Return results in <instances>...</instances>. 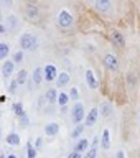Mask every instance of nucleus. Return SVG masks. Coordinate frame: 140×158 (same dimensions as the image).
<instances>
[{"label":"nucleus","mask_w":140,"mask_h":158,"mask_svg":"<svg viewBox=\"0 0 140 158\" xmlns=\"http://www.w3.org/2000/svg\"><path fill=\"white\" fill-rule=\"evenodd\" d=\"M18 44H20V49H22V51L33 53V51H36V49L40 48V40H38V36H35L33 33L25 31V33L20 35Z\"/></svg>","instance_id":"obj_1"},{"label":"nucleus","mask_w":140,"mask_h":158,"mask_svg":"<svg viewBox=\"0 0 140 158\" xmlns=\"http://www.w3.org/2000/svg\"><path fill=\"white\" fill-rule=\"evenodd\" d=\"M86 110H84V106L83 102H76L71 109V120L74 125H79V123H83L84 120H86Z\"/></svg>","instance_id":"obj_2"},{"label":"nucleus","mask_w":140,"mask_h":158,"mask_svg":"<svg viewBox=\"0 0 140 158\" xmlns=\"http://www.w3.org/2000/svg\"><path fill=\"white\" fill-rule=\"evenodd\" d=\"M73 23H74V18H73L71 12L66 8H63L61 12L58 13V25L61 28H69V27H73Z\"/></svg>","instance_id":"obj_3"},{"label":"nucleus","mask_w":140,"mask_h":158,"mask_svg":"<svg viewBox=\"0 0 140 158\" xmlns=\"http://www.w3.org/2000/svg\"><path fill=\"white\" fill-rule=\"evenodd\" d=\"M43 71H45V81L46 82H51V81H56L58 79V71H56V66L53 63H48L43 66Z\"/></svg>","instance_id":"obj_4"},{"label":"nucleus","mask_w":140,"mask_h":158,"mask_svg":"<svg viewBox=\"0 0 140 158\" xmlns=\"http://www.w3.org/2000/svg\"><path fill=\"white\" fill-rule=\"evenodd\" d=\"M104 66H106L111 73H116L117 69H119V59H117L116 54L107 53L106 56H104Z\"/></svg>","instance_id":"obj_5"},{"label":"nucleus","mask_w":140,"mask_h":158,"mask_svg":"<svg viewBox=\"0 0 140 158\" xmlns=\"http://www.w3.org/2000/svg\"><path fill=\"white\" fill-rule=\"evenodd\" d=\"M84 79H86V84L89 89H92V91H96V89L99 87V82L96 79V74H94V71L91 68L86 69V73H84Z\"/></svg>","instance_id":"obj_6"},{"label":"nucleus","mask_w":140,"mask_h":158,"mask_svg":"<svg viewBox=\"0 0 140 158\" xmlns=\"http://www.w3.org/2000/svg\"><path fill=\"white\" fill-rule=\"evenodd\" d=\"M15 63L13 59H5V61H2V76L3 77H12V74L15 71Z\"/></svg>","instance_id":"obj_7"},{"label":"nucleus","mask_w":140,"mask_h":158,"mask_svg":"<svg viewBox=\"0 0 140 158\" xmlns=\"http://www.w3.org/2000/svg\"><path fill=\"white\" fill-rule=\"evenodd\" d=\"M97 117H99V109L92 107L91 110L87 112L86 120H84V125H86V127H94V125H96V122H97Z\"/></svg>","instance_id":"obj_8"},{"label":"nucleus","mask_w":140,"mask_h":158,"mask_svg":"<svg viewBox=\"0 0 140 158\" xmlns=\"http://www.w3.org/2000/svg\"><path fill=\"white\" fill-rule=\"evenodd\" d=\"M25 17L28 20H32V22H36L40 18V8L36 5H27L25 7Z\"/></svg>","instance_id":"obj_9"},{"label":"nucleus","mask_w":140,"mask_h":158,"mask_svg":"<svg viewBox=\"0 0 140 158\" xmlns=\"http://www.w3.org/2000/svg\"><path fill=\"white\" fill-rule=\"evenodd\" d=\"M45 81V71H43V68H40L36 66L33 69V74H32V82H33V86H40Z\"/></svg>","instance_id":"obj_10"},{"label":"nucleus","mask_w":140,"mask_h":158,"mask_svg":"<svg viewBox=\"0 0 140 158\" xmlns=\"http://www.w3.org/2000/svg\"><path fill=\"white\" fill-rule=\"evenodd\" d=\"M94 5H96L97 12L107 13V12H111V8H112V0H94Z\"/></svg>","instance_id":"obj_11"},{"label":"nucleus","mask_w":140,"mask_h":158,"mask_svg":"<svg viewBox=\"0 0 140 158\" xmlns=\"http://www.w3.org/2000/svg\"><path fill=\"white\" fill-rule=\"evenodd\" d=\"M111 40H112V43L116 44L117 48H124V46H125V36H124L121 31H117V30H114V31L111 33Z\"/></svg>","instance_id":"obj_12"},{"label":"nucleus","mask_w":140,"mask_h":158,"mask_svg":"<svg viewBox=\"0 0 140 158\" xmlns=\"http://www.w3.org/2000/svg\"><path fill=\"white\" fill-rule=\"evenodd\" d=\"M43 132H45V135H46V137L58 135V132H59V123H58V122H48L46 125H45Z\"/></svg>","instance_id":"obj_13"},{"label":"nucleus","mask_w":140,"mask_h":158,"mask_svg":"<svg viewBox=\"0 0 140 158\" xmlns=\"http://www.w3.org/2000/svg\"><path fill=\"white\" fill-rule=\"evenodd\" d=\"M3 23L7 25V28L8 30H15V28H18V25H20V20L17 15H13V13H8L7 17H5L3 20Z\"/></svg>","instance_id":"obj_14"},{"label":"nucleus","mask_w":140,"mask_h":158,"mask_svg":"<svg viewBox=\"0 0 140 158\" xmlns=\"http://www.w3.org/2000/svg\"><path fill=\"white\" fill-rule=\"evenodd\" d=\"M101 147L104 148V150H109V148H111V130H109V128H104V130H102Z\"/></svg>","instance_id":"obj_15"},{"label":"nucleus","mask_w":140,"mask_h":158,"mask_svg":"<svg viewBox=\"0 0 140 158\" xmlns=\"http://www.w3.org/2000/svg\"><path fill=\"white\" fill-rule=\"evenodd\" d=\"M5 142H7V145H10V147H18L20 145V135L17 132H10L7 137H5Z\"/></svg>","instance_id":"obj_16"},{"label":"nucleus","mask_w":140,"mask_h":158,"mask_svg":"<svg viewBox=\"0 0 140 158\" xmlns=\"http://www.w3.org/2000/svg\"><path fill=\"white\" fill-rule=\"evenodd\" d=\"M73 150L74 152H79V153L87 152L89 150V140H87V138H81V140H78V143L74 145Z\"/></svg>","instance_id":"obj_17"},{"label":"nucleus","mask_w":140,"mask_h":158,"mask_svg":"<svg viewBox=\"0 0 140 158\" xmlns=\"http://www.w3.org/2000/svg\"><path fill=\"white\" fill-rule=\"evenodd\" d=\"M69 81H71V77H69V74L68 73H61L58 76V79H56V87H66L68 84H69Z\"/></svg>","instance_id":"obj_18"},{"label":"nucleus","mask_w":140,"mask_h":158,"mask_svg":"<svg viewBox=\"0 0 140 158\" xmlns=\"http://www.w3.org/2000/svg\"><path fill=\"white\" fill-rule=\"evenodd\" d=\"M58 96H59V92H58V91H56V89H54V87L48 89V91L45 92V97H46V102H48V104L58 102Z\"/></svg>","instance_id":"obj_19"},{"label":"nucleus","mask_w":140,"mask_h":158,"mask_svg":"<svg viewBox=\"0 0 140 158\" xmlns=\"http://www.w3.org/2000/svg\"><path fill=\"white\" fill-rule=\"evenodd\" d=\"M99 114L104 117H111L112 115V106L109 102H102L101 106H99Z\"/></svg>","instance_id":"obj_20"},{"label":"nucleus","mask_w":140,"mask_h":158,"mask_svg":"<svg viewBox=\"0 0 140 158\" xmlns=\"http://www.w3.org/2000/svg\"><path fill=\"white\" fill-rule=\"evenodd\" d=\"M28 77H30V74H28L27 69H20L18 74H17V81H18L20 86H25V82L28 81Z\"/></svg>","instance_id":"obj_21"},{"label":"nucleus","mask_w":140,"mask_h":158,"mask_svg":"<svg viewBox=\"0 0 140 158\" xmlns=\"http://www.w3.org/2000/svg\"><path fill=\"white\" fill-rule=\"evenodd\" d=\"M69 92H59V96H58V106L59 107H66L68 106V102H69Z\"/></svg>","instance_id":"obj_22"},{"label":"nucleus","mask_w":140,"mask_h":158,"mask_svg":"<svg viewBox=\"0 0 140 158\" xmlns=\"http://www.w3.org/2000/svg\"><path fill=\"white\" fill-rule=\"evenodd\" d=\"M8 54H10V46H8L5 41H2V43H0V59H2V61H5Z\"/></svg>","instance_id":"obj_23"},{"label":"nucleus","mask_w":140,"mask_h":158,"mask_svg":"<svg viewBox=\"0 0 140 158\" xmlns=\"http://www.w3.org/2000/svg\"><path fill=\"white\" fill-rule=\"evenodd\" d=\"M12 109H13V112H15V115L17 117H22V115H25V109H23V106L20 102H15V104H12Z\"/></svg>","instance_id":"obj_24"},{"label":"nucleus","mask_w":140,"mask_h":158,"mask_svg":"<svg viewBox=\"0 0 140 158\" xmlns=\"http://www.w3.org/2000/svg\"><path fill=\"white\" fill-rule=\"evenodd\" d=\"M84 123H79V125H74V128H73V132H71V137L73 138H78L79 135L83 133V130H84Z\"/></svg>","instance_id":"obj_25"},{"label":"nucleus","mask_w":140,"mask_h":158,"mask_svg":"<svg viewBox=\"0 0 140 158\" xmlns=\"http://www.w3.org/2000/svg\"><path fill=\"white\" fill-rule=\"evenodd\" d=\"M27 158H36V148L33 147L32 142H28L27 145Z\"/></svg>","instance_id":"obj_26"},{"label":"nucleus","mask_w":140,"mask_h":158,"mask_svg":"<svg viewBox=\"0 0 140 158\" xmlns=\"http://www.w3.org/2000/svg\"><path fill=\"white\" fill-rule=\"evenodd\" d=\"M18 86H20V84H18L17 79H12V82L8 84V92L10 94H17V87Z\"/></svg>","instance_id":"obj_27"},{"label":"nucleus","mask_w":140,"mask_h":158,"mask_svg":"<svg viewBox=\"0 0 140 158\" xmlns=\"http://www.w3.org/2000/svg\"><path fill=\"white\" fill-rule=\"evenodd\" d=\"M96 156H97V147H91L84 155V158H96Z\"/></svg>","instance_id":"obj_28"},{"label":"nucleus","mask_w":140,"mask_h":158,"mask_svg":"<svg viewBox=\"0 0 140 158\" xmlns=\"http://www.w3.org/2000/svg\"><path fill=\"white\" fill-rule=\"evenodd\" d=\"M69 97L73 99V101L78 102V97H79V89L78 87H71L69 89Z\"/></svg>","instance_id":"obj_29"},{"label":"nucleus","mask_w":140,"mask_h":158,"mask_svg":"<svg viewBox=\"0 0 140 158\" xmlns=\"http://www.w3.org/2000/svg\"><path fill=\"white\" fill-rule=\"evenodd\" d=\"M23 54H25V51H22V49H20V51H17V53L13 54V61L17 63V64H20V63L23 61Z\"/></svg>","instance_id":"obj_30"},{"label":"nucleus","mask_w":140,"mask_h":158,"mask_svg":"<svg viewBox=\"0 0 140 158\" xmlns=\"http://www.w3.org/2000/svg\"><path fill=\"white\" fill-rule=\"evenodd\" d=\"M18 120H20V125H22V127H28V123H30L27 114H25V115H22V117H18Z\"/></svg>","instance_id":"obj_31"},{"label":"nucleus","mask_w":140,"mask_h":158,"mask_svg":"<svg viewBox=\"0 0 140 158\" xmlns=\"http://www.w3.org/2000/svg\"><path fill=\"white\" fill-rule=\"evenodd\" d=\"M41 147H43V138H41V137H38L36 140H35V148H36V150H40Z\"/></svg>","instance_id":"obj_32"},{"label":"nucleus","mask_w":140,"mask_h":158,"mask_svg":"<svg viewBox=\"0 0 140 158\" xmlns=\"http://www.w3.org/2000/svg\"><path fill=\"white\" fill-rule=\"evenodd\" d=\"M68 158H84L83 156V153H79V152H71V153H69V155H68Z\"/></svg>","instance_id":"obj_33"},{"label":"nucleus","mask_w":140,"mask_h":158,"mask_svg":"<svg viewBox=\"0 0 140 158\" xmlns=\"http://www.w3.org/2000/svg\"><path fill=\"white\" fill-rule=\"evenodd\" d=\"M8 31V28H7V25H5L3 22H2V25H0V33H2V36H3V35L5 33H7Z\"/></svg>","instance_id":"obj_34"},{"label":"nucleus","mask_w":140,"mask_h":158,"mask_svg":"<svg viewBox=\"0 0 140 158\" xmlns=\"http://www.w3.org/2000/svg\"><path fill=\"white\" fill-rule=\"evenodd\" d=\"M3 7H13V0H2Z\"/></svg>","instance_id":"obj_35"},{"label":"nucleus","mask_w":140,"mask_h":158,"mask_svg":"<svg viewBox=\"0 0 140 158\" xmlns=\"http://www.w3.org/2000/svg\"><path fill=\"white\" fill-rule=\"evenodd\" d=\"M116 158H127V156H125V152H124V150H119V152L116 153Z\"/></svg>","instance_id":"obj_36"},{"label":"nucleus","mask_w":140,"mask_h":158,"mask_svg":"<svg viewBox=\"0 0 140 158\" xmlns=\"http://www.w3.org/2000/svg\"><path fill=\"white\" fill-rule=\"evenodd\" d=\"M7 158H18V156L15 155V153H10V155H7Z\"/></svg>","instance_id":"obj_37"}]
</instances>
